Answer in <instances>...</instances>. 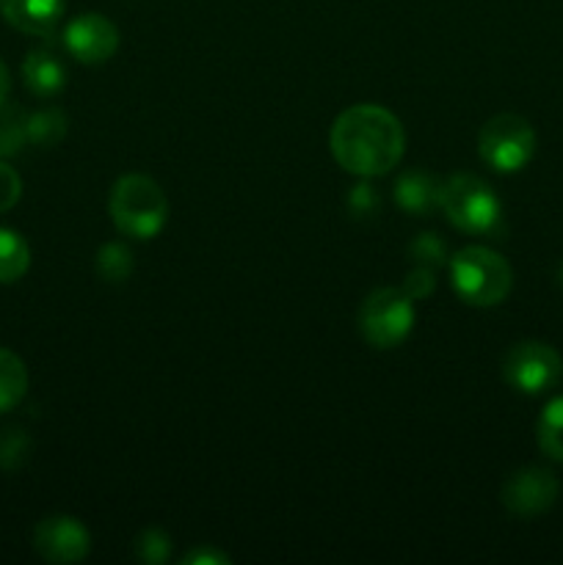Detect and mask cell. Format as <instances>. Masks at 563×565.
Segmentation results:
<instances>
[{"mask_svg":"<svg viewBox=\"0 0 563 565\" xmlns=\"http://www.w3.org/2000/svg\"><path fill=\"white\" fill-rule=\"evenodd\" d=\"M331 154L337 163L362 180L384 177L401 163L406 132L401 119L381 105H353L331 125Z\"/></svg>","mask_w":563,"mask_h":565,"instance_id":"6da1fadb","label":"cell"},{"mask_svg":"<svg viewBox=\"0 0 563 565\" xmlns=\"http://www.w3.org/2000/svg\"><path fill=\"white\" fill-rule=\"evenodd\" d=\"M110 218L116 230L136 241H149L169 221V199L147 174H125L110 191Z\"/></svg>","mask_w":563,"mask_h":565,"instance_id":"7a4b0ae2","label":"cell"},{"mask_svg":"<svg viewBox=\"0 0 563 565\" xmlns=\"http://www.w3.org/2000/svg\"><path fill=\"white\" fill-rule=\"evenodd\" d=\"M439 207L445 210L447 221L467 235L500 237L502 232V207L500 199L484 182L472 174H453L439 188Z\"/></svg>","mask_w":563,"mask_h":565,"instance_id":"3957f363","label":"cell"},{"mask_svg":"<svg viewBox=\"0 0 563 565\" xmlns=\"http://www.w3.org/2000/svg\"><path fill=\"white\" fill-rule=\"evenodd\" d=\"M453 290L469 307H497L508 298L513 285L511 265L484 246H467L450 259Z\"/></svg>","mask_w":563,"mask_h":565,"instance_id":"277c9868","label":"cell"},{"mask_svg":"<svg viewBox=\"0 0 563 565\" xmlns=\"http://www.w3.org/2000/svg\"><path fill=\"white\" fill-rule=\"evenodd\" d=\"M478 152L486 166L502 174L524 169L535 152V132L528 119L517 114H497L480 127Z\"/></svg>","mask_w":563,"mask_h":565,"instance_id":"5b68a950","label":"cell"},{"mask_svg":"<svg viewBox=\"0 0 563 565\" xmlns=\"http://www.w3.org/2000/svg\"><path fill=\"white\" fill-rule=\"evenodd\" d=\"M414 326V301L401 287H381L364 298L359 309L362 337L375 348H395Z\"/></svg>","mask_w":563,"mask_h":565,"instance_id":"8992f818","label":"cell"},{"mask_svg":"<svg viewBox=\"0 0 563 565\" xmlns=\"http://www.w3.org/2000/svg\"><path fill=\"white\" fill-rule=\"evenodd\" d=\"M502 375L513 390L539 395L561 379V356L546 342H519L502 359Z\"/></svg>","mask_w":563,"mask_h":565,"instance_id":"52a82bcc","label":"cell"},{"mask_svg":"<svg viewBox=\"0 0 563 565\" xmlns=\"http://www.w3.org/2000/svg\"><path fill=\"white\" fill-rule=\"evenodd\" d=\"M557 483L555 475L544 467H524L513 472L502 486V505L513 513V516H539V513L550 511L557 500Z\"/></svg>","mask_w":563,"mask_h":565,"instance_id":"ba28073f","label":"cell"},{"mask_svg":"<svg viewBox=\"0 0 563 565\" xmlns=\"http://www.w3.org/2000/svg\"><path fill=\"white\" fill-rule=\"evenodd\" d=\"M33 546L47 563H77L92 550V535L72 516H47L33 530Z\"/></svg>","mask_w":563,"mask_h":565,"instance_id":"9c48e42d","label":"cell"},{"mask_svg":"<svg viewBox=\"0 0 563 565\" xmlns=\"http://www.w3.org/2000/svg\"><path fill=\"white\" fill-rule=\"evenodd\" d=\"M64 47L81 64H105L119 47V31L103 14H83L64 28Z\"/></svg>","mask_w":563,"mask_h":565,"instance_id":"30bf717a","label":"cell"},{"mask_svg":"<svg viewBox=\"0 0 563 565\" xmlns=\"http://www.w3.org/2000/svg\"><path fill=\"white\" fill-rule=\"evenodd\" d=\"M66 0H0V14L17 31L31 36H50L61 22Z\"/></svg>","mask_w":563,"mask_h":565,"instance_id":"8fae6325","label":"cell"},{"mask_svg":"<svg viewBox=\"0 0 563 565\" xmlns=\"http://www.w3.org/2000/svg\"><path fill=\"white\" fill-rule=\"evenodd\" d=\"M22 77H25V86L33 94H39V97H53V94H59L64 88L66 66L50 50H33L22 61Z\"/></svg>","mask_w":563,"mask_h":565,"instance_id":"7c38bea8","label":"cell"},{"mask_svg":"<svg viewBox=\"0 0 563 565\" xmlns=\"http://www.w3.org/2000/svg\"><path fill=\"white\" fill-rule=\"evenodd\" d=\"M439 188L442 182L425 169H412L397 180L395 199L406 213L425 215L431 207L439 204Z\"/></svg>","mask_w":563,"mask_h":565,"instance_id":"4fadbf2b","label":"cell"},{"mask_svg":"<svg viewBox=\"0 0 563 565\" xmlns=\"http://www.w3.org/2000/svg\"><path fill=\"white\" fill-rule=\"evenodd\" d=\"M31 268V248L20 232L0 226V285H14Z\"/></svg>","mask_w":563,"mask_h":565,"instance_id":"5bb4252c","label":"cell"},{"mask_svg":"<svg viewBox=\"0 0 563 565\" xmlns=\"http://www.w3.org/2000/svg\"><path fill=\"white\" fill-rule=\"evenodd\" d=\"M28 392V370L17 353L0 348V412H11Z\"/></svg>","mask_w":563,"mask_h":565,"instance_id":"9a60e30c","label":"cell"},{"mask_svg":"<svg viewBox=\"0 0 563 565\" xmlns=\"http://www.w3.org/2000/svg\"><path fill=\"white\" fill-rule=\"evenodd\" d=\"M28 141L36 147H53L66 136V116L59 108H44L39 114H31L25 121Z\"/></svg>","mask_w":563,"mask_h":565,"instance_id":"2e32d148","label":"cell"},{"mask_svg":"<svg viewBox=\"0 0 563 565\" xmlns=\"http://www.w3.org/2000/svg\"><path fill=\"white\" fill-rule=\"evenodd\" d=\"M539 447L552 458V461L563 463V397H555V401L541 412Z\"/></svg>","mask_w":563,"mask_h":565,"instance_id":"e0dca14e","label":"cell"},{"mask_svg":"<svg viewBox=\"0 0 563 565\" xmlns=\"http://www.w3.org/2000/svg\"><path fill=\"white\" fill-rule=\"evenodd\" d=\"M25 121L28 116L17 105L0 103V158L17 154L22 149V143L28 141Z\"/></svg>","mask_w":563,"mask_h":565,"instance_id":"ac0fdd59","label":"cell"},{"mask_svg":"<svg viewBox=\"0 0 563 565\" xmlns=\"http://www.w3.org/2000/svg\"><path fill=\"white\" fill-rule=\"evenodd\" d=\"M97 274L105 281H125L132 274V252L121 243H105L97 252Z\"/></svg>","mask_w":563,"mask_h":565,"instance_id":"d6986e66","label":"cell"},{"mask_svg":"<svg viewBox=\"0 0 563 565\" xmlns=\"http://www.w3.org/2000/svg\"><path fill=\"white\" fill-rule=\"evenodd\" d=\"M31 458V439L25 430H0V469H20Z\"/></svg>","mask_w":563,"mask_h":565,"instance_id":"ffe728a7","label":"cell"},{"mask_svg":"<svg viewBox=\"0 0 563 565\" xmlns=\"http://www.w3.org/2000/svg\"><path fill=\"white\" fill-rule=\"evenodd\" d=\"M171 552V541L163 530L149 527L136 539V555L144 563H163Z\"/></svg>","mask_w":563,"mask_h":565,"instance_id":"44dd1931","label":"cell"},{"mask_svg":"<svg viewBox=\"0 0 563 565\" xmlns=\"http://www.w3.org/2000/svg\"><path fill=\"white\" fill-rule=\"evenodd\" d=\"M412 257L417 259V263H423L425 268H434V265H442L447 257V248H445V241L436 235H431V232H425V235H419L417 241L412 243Z\"/></svg>","mask_w":563,"mask_h":565,"instance_id":"7402d4cb","label":"cell"},{"mask_svg":"<svg viewBox=\"0 0 563 565\" xmlns=\"http://www.w3.org/2000/svg\"><path fill=\"white\" fill-rule=\"evenodd\" d=\"M20 193H22V180L11 166L0 163V213L14 207L20 202Z\"/></svg>","mask_w":563,"mask_h":565,"instance_id":"603a6c76","label":"cell"},{"mask_svg":"<svg viewBox=\"0 0 563 565\" xmlns=\"http://www.w3.org/2000/svg\"><path fill=\"white\" fill-rule=\"evenodd\" d=\"M434 287H436L434 274H431V268H425L423 265V268H414L412 274L406 276V281H403L401 290L406 292L412 301H419V298H428L431 292H434Z\"/></svg>","mask_w":563,"mask_h":565,"instance_id":"cb8c5ba5","label":"cell"},{"mask_svg":"<svg viewBox=\"0 0 563 565\" xmlns=\"http://www.w3.org/2000/svg\"><path fill=\"white\" fill-rule=\"evenodd\" d=\"M353 210H375L379 207V196L373 193V188H353V196H351Z\"/></svg>","mask_w":563,"mask_h":565,"instance_id":"d4e9b609","label":"cell"},{"mask_svg":"<svg viewBox=\"0 0 563 565\" xmlns=\"http://www.w3.org/2000/svg\"><path fill=\"white\" fill-rule=\"evenodd\" d=\"M182 563H193V565H202V563L215 565V563H221V565H226V563H230V557L221 555V552H215V550H199V552H191V555H188Z\"/></svg>","mask_w":563,"mask_h":565,"instance_id":"484cf974","label":"cell"},{"mask_svg":"<svg viewBox=\"0 0 563 565\" xmlns=\"http://www.w3.org/2000/svg\"><path fill=\"white\" fill-rule=\"evenodd\" d=\"M9 88H11L9 70H6V64L0 61V103H6V97H9Z\"/></svg>","mask_w":563,"mask_h":565,"instance_id":"4316f807","label":"cell"}]
</instances>
